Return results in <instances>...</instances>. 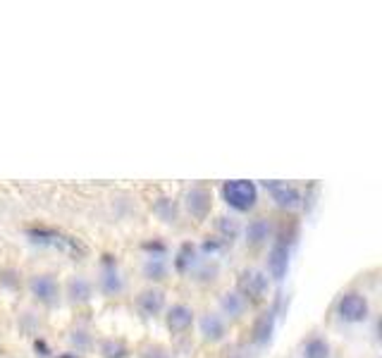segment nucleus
Segmentation results:
<instances>
[{
	"label": "nucleus",
	"mask_w": 382,
	"mask_h": 358,
	"mask_svg": "<svg viewBox=\"0 0 382 358\" xmlns=\"http://www.w3.org/2000/svg\"><path fill=\"white\" fill-rule=\"evenodd\" d=\"M222 196H225L227 205H232L234 210H251L253 205L258 201V191H256V184L253 181H246V179H234V181H227L222 186Z\"/></svg>",
	"instance_id": "1"
},
{
	"label": "nucleus",
	"mask_w": 382,
	"mask_h": 358,
	"mask_svg": "<svg viewBox=\"0 0 382 358\" xmlns=\"http://www.w3.org/2000/svg\"><path fill=\"white\" fill-rule=\"evenodd\" d=\"M337 311L342 315V320H347V323H361L368 315V301L366 296L356 294V291H349V294H344L342 299H339Z\"/></svg>",
	"instance_id": "2"
},
{
	"label": "nucleus",
	"mask_w": 382,
	"mask_h": 358,
	"mask_svg": "<svg viewBox=\"0 0 382 358\" xmlns=\"http://www.w3.org/2000/svg\"><path fill=\"white\" fill-rule=\"evenodd\" d=\"M265 186H268L272 198H275L277 205H282V208H296L301 201V193L296 191L292 184H287V181H265Z\"/></svg>",
	"instance_id": "3"
},
{
	"label": "nucleus",
	"mask_w": 382,
	"mask_h": 358,
	"mask_svg": "<svg viewBox=\"0 0 382 358\" xmlns=\"http://www.w3.org/2000/svg\"><path fill=\"white\" fill-rule=\"evenodd\" d=\"M29 287H32V294L36 299L44 303H53L58 299V282L53 280L51 275H36L34 280L29 282Z\"/></svg>",
	"instance_id": "4"
},
{
	"label": "nucleus",
	"mask_w": 382,
	"mask_h": 358,
	"mask_svg": "<svg viewBox=\"0 0 382 358\" xmlns=\"http://www.w3.org/2000/svg\"><path fill=\"white\" fill-rule=\"evenodd\" d=\"M287 268H289V248L284 244H275L270 251V258H268V270L275 280H284L287 275Z\"/></svg>",
	"instance_id": "5"
},
{
	"label": "nucleus",
	"mask_w": 382,
	"mask_h": 358,
	"mask_svg": "<svg viewBox=\"0 0 382 358\" xmlns=\"http://www.w3.org/2000/svg\"><path fill=\"white\" fill-rule=\"evenodd\" d=\"M191 323H193L191 308L182 306V303H177V306L170 308V313H167V327H170L172 332H184Z\"/></svg>",
	"instance_id": "6"
},
{
	"label": "nucleus",
	"mask_w": 382,
	"mask_h": 358,
	"mask_svg": "<svg viewBox=\"0 0 382 358\" xmlns=\"http://www.w3.org/2000/svg\"><path fill=\"white\" fill-rule=\"evenodd\" d=\"M136 303H139V308H141L144 315H155L163 308V303H165V294H163L160 289H148L139 296Z\"/></svg>",
	"instance_id": "7"
},
{
	"label": "nucleus",
	"mask_w": 382,
	"mask_h": 358,
	"mask_svg": "<svg viewBox=\"0 0 382 358\" xmlns=\"http://www.w3.org/2000/svg\"><path fill=\"white\" fill-rule=\"evenodd\" d=\"M208 208H210V193L205 191V189H193L189 193V210H191V215L205 217Z\"/></svg>",
	"instance_id": "8"
},
{
	"label": "nucleus",
	"mask_w": 382,
	"mask_h": 358,
	"mask_svg": "<svg viewBox=\"0 0 382 358\" xmlns=\"http://www.w3.org/2000/svg\"><path fill=\"white\" fill-rule=\"evenodd\" d=\"M265 277L260 275V272H246L244 280H241V289L246 291L248 296H253V299H258L260 294L265 291Z\"/></svg>",
	"instance_id": "9"
},
{
	"label": "nucleus",
	"mask_w": 382,
	"mask_h": 358,
	"mask_svg": "<svg viewBox=\"0 0 382 358\" xmlns=\"http://www.w3.org/2000/svg\"><path fill=\"white\" fill-rule=\"evenodd\" d=\"M203 335L205 339H220L222 335H225V327H222V320L215 318V315H208V318H203Z\"/></svg>",
	"instance_id": "10"
},
{
	"label": "nucleus",
	"mask_w": 382,
	"mask_h": 358,
	"mask_svg": "<svg viewBox=\"0 0 382 358\" xmlns=\"http://www.w3.org/2000/svg\"><path fill=\"white\" fill-rule=\"evenodd\" d=\"M327 344L323 342V339H311V342L306 344V349H304V356L306 358H327Z\"/></svg>",
	"instance_id": "11"
},
{
	"label": "nucleus",
	"mask_w": 382,
	"mask_h": 358,
	"mask_svg": "<svg viewBox=\"0 0 382 358\" xmlns=\"http://www.w3.org/2000/svg\"><path fill=\"white\" fill-rule=\"evenodd\" d=\"M89 294H91V287H89V282L82 280V277H77V280L70 282V296H72L75 301H77V299H79V301H87Z\"/></svg>",
	"instance_id": "12"
},
{
	"label": "nucleus",
	"mask_w": 382,
	"mask_h": 358,
	"mask_svg": "<svg viewBox=\"0 0 382 358\" xmlns=\"http://www.w3.org/2000/svg\"><path fill=\"white\" fill-rule=\"evenodd\" d=\"M270 332H272V318L270 315H263L256 325V339L258 342H268L270 339Z\"/></svg>",
	"instance_id": "13"
},
{
	"label": "nucleus",
	"mask_w": 382,
	"mask_h": 358,
	"mask_svg": "<svg viewBox=\"0 0 382 358\" xmlns=\"http://www.w3.org/2000/svg\"><path fill=\"white\" fill-rule=\"evenodd\" d=\"M265 236H268V224H265L263 220L253 222L251 227H248V239H251L253 244H258V241H263Z\"/></svg>",
	"instance_id": "14"
},
{
	"label": "nucleus",
	"mask_w": 382,
	"mask_h": 358,
	"mask_svg": "<svg viewBox=\"0 0 382 358\" xmlns=\"http://www.w3.org/2000/svg\"><path fill=\"white\" fill-rule=\"evenodd\" d=\"M103 351H106V358H122L125 356V347L122 344H113V342H108L106 347H103Z\"/></svg>",
	"instance_id": "15"
}]
</instances>
